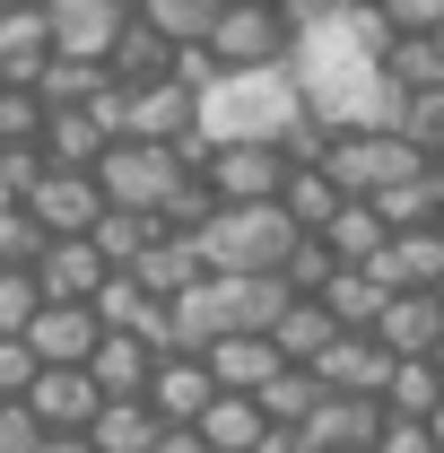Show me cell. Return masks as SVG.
Wrapping results in <instances>:
<instances>
[{
	"label": "cell",
	"mask_w": 444,
	"mask_h": 453,
	"mask_svg": "<svg viewBox=\"0 0 444 453\" xmlns=\"http://www.w3.org/2000/svg\"><path fill=\"white\" fill-rule=\"evenodd\" d=\"M287 122H305V96H296V70L287 61L279 70H218L201 88V122L174 149L201 166V149H218V140H287Z\"/></svg>",
	"instance_id": "6da1fadb"
},
{
	"label": "cell",
	"mask_w": 444,
	"mask_h": 453,
	"mask_svg": "<svg viewBox=\"0 0 444 453\" xmlns=\"http://www.w3.org/2000/svg\"><path fill=\"white\" fill-rule=\"evenodd\" d=\"M192 235H201L210 271H279V262L296 253V226H287L279 201H218Z\"/></svg>",
	"instance_id": "7a4b0ae2"
},
{
	"label": "cell",
	"mask_w": 444,
	"mask_h": 453,
	"mask_svg": "<svg viewBox=\"0 0 444 453\" xmlns=\"http://www.w3.org/2000/svg\"><path fill=\"white\" fill-rule=\"evenodd\" d=\"M201 44H210L218 70H279L296 53V27H287L279 0H218V18H210Z\"/></svg>",
	"instance_id": "3957f363"
},
{
	"label": "cell",
	"mask_w": 444,
	"mask_h": 453,
	"mask_svg": "<svg viewBox=\"0 0 444 453\" xmlns=\"http://www.w3.org/2000/svg\"><path fill=\"white\" fill-rule=\"evenodd\" d=\"M410 166H427V149L418 140H401V131H332V149H323V174H332L348 201H375L384 183H401Z\"/></svg>",
	"instance_id": "277c9868"
},
{
	"label": "cell",
	"mask_w": 444,
	"mask_h": 453,
	"mask_svg": "<svg viewBox=\"0 0 444 453\" xmlns=\"http://www.w3.org/2000/svg\"><path fill=\"white\" fill-rule=\"evenodd\" d=\"M18 219L35 226V235H88V226L105 219V192H96V166H44L35 183H27Z\"/></svg>",
	"instance_id": "5b68a950"
},
{
	"label": "cell",
	"mask_w": 444,
	"mask_h": 453,
	"mask_svg": "<svg viewBox=\"0 0 444 453\" xmlns=\"http://www.w3.org/2000/svg\"><path fill=\"white\" fill-rule=\"evenodd\" d=\"M192 174L210 183V201H279L287 149H279V140H218V149H201Z\"/></svg>",
	"instance_id": "8992f818"
},
{
	"label": "cell",
	"mask_w": 444,
	"mask_h": 453,
	"mask_svg": "<svg viewBox=\"0 0 444 453\" xmlns=\"http://www.w3.org/2000/svg\"><path fill=\"white\" fill-rule=\"evenodd\" d=\"M27 262H35V288H44V305H96V288L113 280V262L88 244V235H44Z\"/></svg>",
	"instance_id": "52a82bcc"
},
{
	"label": "cell",
	"mask_w": 444,
	"mask_h": 453,
	"mask_svg": "<svg viewBox=\"0 0 444 453\" xmlns=\"http://www.w3.org/2000/svg\"><path fill=\"white\" fill-rule=\"evenodd\" d=\"M18 401L35 410V427H44V436H88V418L105 410V393H96V375H88V366H44Z\"/></svg>",
	"instance_id": "ba28073f"
},
{
	"label": "cell",
	"mask_w": 444,
	"mask_h": 453,
	"mask_svg": "<svg viewBox=\"0 0 444 453\" xmlns=\"http://www.w3.org/2000/svg\"><path fill=\"white\" fill-rule=\"evenodd\" d=\"M131 0H44V27H53V53L70 61H105L113 35H122Z\"/></svg>",
	"instance_id": "9c48e42d"
},
{
	"label": "cell",
	"mask_w": 444,
	"mask_h": 453,
	"mask_svg": "<svg viewBox=\"0 0 444 453\" xmlns=\"http://www.w3.org/2000/svg\"><path fill=\"white\" fill-rule=\"evenodd\" d=\"M201 122V96L183 79H149V88H122V140H183Z\"/></svg>",
	"instance_id": "30bf717a"
},
{
	"label": "cell",
	"mask_w": 444,
	"mask_h": 453,
	"mask_svg": "<svg viewBox=\"0 0 444 453\" xmlns=\"http://www.w3.org/2000/svg\"><path fill=\"white\" fill-rule=\"evenodd\" d=\"M140 401L157 410V427H192V418L218 401V375H210V357H157Z\"/></svg>",
	"instance_id": "8fae6325"
},
{
	"label": "cell",
	"mask_w": 444,
	"mask_h": 453,
	"mask_svg": "<svg viewBox=\"0 0 444 453\" xmlns=\"http://www.w3.org/2000/svg\"><path fill=\"white\" fill-rule=\"evenodd\" d=\"M366 332L384 340L392 357H436V340H444V305H436V288H392L384 314H375Z\"/></svg>",
	"instance_id": "7c38bea8"
},
{
	"label": "cell",
	"mask_w": 444,
	"mask_h": 453,
	"mask_svg": "<svg viewBox=\"0 0 444 453\" xmlns=\"http://www.w3.org/2000/svg\"><path fill=\"white\" fill-rule=\"evenodd\" d=\"M375 427H384V401H357V393H323L305 410V453H366L375 445Z\"/></svg>",
	"instance_id": "4fadbf2b"
},
{
	"label": "cell",
	"mask_w": 444,
	"mask_h": 453,
	"mask_svg": "<svg viewBox=\"0 0 444 453\" xmlns=\"http://www.w3.org/2000/svg\"><path fill=\"white\" fill-rule=\"evenodd\" d=\"M314 375L332 384V393H357V401H384V375H392V349L375 332H340L323 357H314Z\"/></svg>",
	"instance_id": "5bb4252c"
},
{
	"label": "cell",
	"mask_w": 444,
	"mask_h": 453,
	"mask_svg": "<svg viewBox=\"0 0 444 453\" xmlns=\"http://www.w3.org/2000/svg\"><path fill=\"white\" fill-rule=\"evenodd\" d=\"M96 340H105L96 305H35V323H27V349H35L44 366H88Z\"/></svg>",
	"instance_id": "9a60e30c"
},
{
	"label": "cell",
	"mask_w": 444,
	"mask_h": 453,
	"mask_svg": "<svg viewBox=\"0 0 444 453\" xmlns=\"http://www.w3.org/2000/svg\"><path fill=\"white\" fill-rule=\"evenodd\" d=\"M201 357H210L218 393H262V384H271L279 366H287V357L271 349V332H218L210 349H201Z\"/></svg>",
	"instance_id": "2e32d148"
},
{
	"label": "cell",
	"mask_w": 444,
	"mask_h": 453,
	"mask_svg": "<svg viewBox=\"0 0 444 453\" xmlns=\"http://www.w3.org/2000/svg\"><path fill=\"white\" fill-rule=\"evenodd\" d=\"M366 271H375L384 288H436L444 280V235H436V226H401V235L375 244Z\"/></svg>",
	"instance_id": "e0dca14e"
},
{
	"label": "cell",
	"mask_w": 444,
	"mask_h": 453,
	"mask_svg": "<svg viewBox=\"0 0 444 453\" xmlns=\"http://www.w3.org/2000/svg\"><path fill=\"white\" fill-rule=\"evenodd\" d=\"M53 61V27L44 9H0V88H35Z\"/></svg>",
	"instance_id": "ac0fdd59"
},
{
	"label": "cell",
	"mask_w": 444,
	"mask_h": 453,
	"mask_svg": "<svg viewBox=\"0 0 444 453\" xmlns=\"http://www.w3.org/2000/svg\"><path fill=\"white\" fill-rule=\"evenodd\" d=\"M332 340H340V323H332V305H323V296H287V305L271 314V349L287 357V366H314Z\"/></svg>",
	"instance_id": "d6986e66"
},
{
	"label": "cell",
	"mask_w": 444,
	"mask_h": 453,
	"mask_svg": "<svg viewBox=\"0 0 444 453\" xmlns=\"http://www.w3.org/2000/svg\"><path fill=\"white\" fill-rule=\"evenodd\" d=\"M131 280L149 288V296H183L192 280H210V253H201V235H174V226H166V235L131 262Z\"/></svg>",
	"instance_id": "ffe728a7"
},
{
	"label": "cell",
	"mask_w": 444,
	"mask_h": 453,
	"mask_svg": "<svg viewBox=\"0 0 444 453\" xmlns=\"http://www.w3.org/2000/svg\"><path fill=\"white\" fill-rule=\"evenodd\" d=\"M149 366H157V349H149L140 332H105L96 349H88V375H96V393H105V401L149 393Z\"/></svg>",
	"instance_id": "44dd1931"
},
{
	"label": "cell",
	"mask_w": 444,
	"mask_h": 453,
	"mask_svg": "<svg viewBox=\"0 0 444 453\" xmlns=\"http://www.w3.org/2000/svg\"><path fill=\"white\" fill-rule=\"evenodd\" d=\"M375 219H384L392 235H401V226H436L444 219V174H436V157L410 166L401 183H384V192H375Z\"/></svg>",
	"instance_id": "7402d4cb"
},
{
	"label": "cell",
	"mask_w": 444,
	"mask_h": 453,
	"mask_svg": "<svg viewBox=\"0 0 444 453\" xmlns=\"http://www.w3.org/2000/svg\"><path fill=\"white\" fill-rule=\"evenodd\" d=\"M166 61H174V44L149 18H122V35H113V53H105V79L113 88H149V79H166Z\"/></svg>",
	"instance_id": "603a6c76"
},
{
	"label": "cell",
	"mask_w": 444,
	"mask_h": 453,
	"mask_svg": "<svg viewBox=\"0 0 444 453\" xmlns=\"http://www.w3.org/2000/svg\"><path fill=\"white\" fill-rule=\"evenodd\" d=\"M314 296L332 305V323H340V332H366V323L384 314V296H392V288L375 280L366 262H340V271H332V280H323V288H314Z\"/></svg>",
	"instance_id": "cb8c5ba5"
},
{
	"label": "cell",
	"mask_w": 444,
	"mask_h": 453,
	"mask_svg": "<svg viewBox=\"0 0 444 453\" xmlns=\"http://www.w3.org/2000/svg\"><path fill=\"white\" fill-rule=\"evenodd\" d=\"M192 427H201V445H210V453H253L271 418H262V401H253V393H218Z\"/></svg>",
	"instance_id": "d4e9b609"
},
{
	"label": "cell",
	"mask_w": 444,
	"mask_h": 453,
	"mask_svg": "<svg viewBox=\"0 0 444 453\" xmlns=\"http://www.w3.org/2000/svg\"><path fill=\"white\" fill-rule=\"evenodd\" d=\"M340 201H348V192H340L323 166H287V183H279V210H287V226H296V235H323Z\"/></svg>",
	"instance_id": "484cf974"
},
{
	"label": "cell",
	"mask_w": 444,
	"mask_h": 453,
	"mask_svg": "<svg viewBox=\"0 0 444 453\" xmlns=\"http://www.w3.org/2000/svg\"><path fill=\"white\" fill-rule=\"evenodd\" d=\"M157 445V410L131 393V401H105L96 418H88V453H149Z\"/></svg>",
	"instance_id": "4316f807"
},
{
	"label": "cell",
	"mask_w": 444,
	"mask_h": 453,
	"mask_svg": "<svg viewBox=\"0 0 444 453\" xmlns=\"http://www.w3.org/2000/svg\"><path fill=\"white\" fill-rule=\"evenodd\" d=\"M157 235H166V226L149 219V210H105V219L88 226V244H96V253H105L113 271H131V262H140V253H149V244H157Z\"/></svg>",
	"instance_id": "83f0119b"
},
{
	"label": "cell",
	"mask_w": 444,
	"mask_h": 453,
	"mask_svg": "<svg viewBox=\"0 0 444 453\" xmlns=\"http://www.w3.org/2000/svg\"><path fill=\"white\" fill-rule=\"evenodd\" d=\"M436 393H444L436 357H392V375H384V418H427Z\"/></svg>",
	"instance_id": "f1b7e54d"
},
{
	"label": "cell",
	"mask_w": 444,
	"mask_h": 453,
	"mask_svg": "<svg viewBox=\"0 0 444 453\" xmlns=\"http://www.w3.org/2000/svg\"><path fill=\"white\" fill-rule=\"evenodd\" d=\"M332 393V384H323V375H314V366H279L271 384H262V418H271V427H305V410H314V401Z\"/></svg>",
	"instance_id": "f546056e"
},
{
	"label": "cell",
	"mask_w": 444,
	"mask_h": 453,
	"mask_svg": "<svg viewBox=\"0 0 444 453\" xmlns=\"http://www.w3.org/2000/svg\"><path fill=\"white\" fill-rule=\"evenodd\" d=\"M392 226L375 219V201H340L332 226H323V244H332V262H375V244H384Z\"/></svg>",
	"instance_id": "4dcf8cb0"
},
{
	"label": "cell",
	"mask_w": 444,
	"mask_h": 453,
	"mask_svg": "<svg viewBox=\"0 0 444 453\" xmlns=\"http://www.w3.org/2000/svg\"><path fill=\"white\" fill-rule=\"evenodd\" d=\"M384 79L401 88V96H418V88H444V44H436V35H392Z\"/></svg>",
	"instance_id": "1f68e13d"
},
{
	"label": "cell",
	"mask_w": 444,
	"mask_h": 453,
	"mask_svg": "<svg viewBox=\"0 0 444 453\" xmlns=\"http://www.w3.org/2000/svg\"><path fill=\"white\" fill-rule=\"evenodd\" d=\"M131 18H149L166 44H201L210 18H218V0H131Z\"/></svg>",
	"instance_id": "d6a6232c"
},
{
	"label": "cell",
	"mask_w": 444,
	"mask_h": 453,
	"mask_svg": "<svg viewBox=\"0 0 444 453\" xmlns=\"http://www.w3.org/2000/svg\"><path fill=\"white\" fill-rule=\"evenodd\" d=\"M401 140H418L427 157H444V88H418V96H401V122H392Z\"/></svg>",
	"instance_id": "836d02e7"
},
{
	"label": "cell",
	"mask_w": 444,
	"mask_h": 453,
	"mask_svg": "<svg viewBox=\"0 0 444 453\" xmlns=\"http://www.w3.org/2000/svg\"><path fill=\"white\" fill-rule=\"evenodd\" d=\"M35 305H44L35 262H0V332H27V323H35Z\"/></svg>",
	"instance_id": "e575fe53"
},
{
	"label": "cell",
	"mask_w": 444,
	"mask_h": 453,
	"mask_svg": "<svg viewBox=\"0 0 444 453\" xmlns=\"http://www.w3.org/2000/svg\"><path fill=\"white\" fill-rule=\"evenodd\" d=\"M340 262H332V244H323V235H296V253H287V262H279V288H287V296H314V288L332 280Z\"/></svg>",
	"instance_id": "d590c367"
},
{
	"label": "cell",
	"mask_w": 444,
	"mask_h": 453,
	"mask_svg": "<svg viewBox=\"0 0 444 453\" xmlns=\"http://www.w3.org/2000/svg\"><path fill=\"white\" fill-rule=\"evenodd\" d=\"M9 140H44V96L35 88H0V149Z\"/></svg>",
	"instance_id": "8d00e7d4"
},
{
	"label": "cell",
	"mask_w": 444,
	"mask_h": 453,
	"mask_svg": "<svg viewBox=\"0 0 444 453\" xmlns=\"http://www.w3.org/2000/svg\"><path fill=\"white\" fill-rule=\"evenodd\" d=\"M35 375H44V357L27 349V332H0V401H18Z\"/></svg>",
	"instance_id": "74e56055"
},
{
	"label": "cell",
	"mask_w": 444,
	"mask_h": 453,
	"mask_svg": "<svg viewBox=\"0 0 444 453\" xmlns=\"http://www.w3.org/2000/svg\"><path fill=\"white\" fill-rule=\"evenodd\" d=\"M366 453H444L436 436H427V418H384V427H375V445Z\"/></svg>",
	"instance_id": "f35d334b"
},
{
	"label": "cell",
	"mask_w": 444,
	"mask_h": 453,
	"mask_svg": "<svg viewBox=\"0 0 444 453\" xmlns=\"http://www.w3.org/2000/svg\"><path fill=\"white\" fill-rule=\"evenodd\" d=\"M392 35H444V0H384Z\"/></svg>",
	"instance_id": "ab89813d"
},
{
	"label": "cell",
	"mask_w": 444,
	"mask_h": 453,
	"mask_svg": "<svg viewBox=\"0 0 444 453\" xmlns=\"http://www.w3.org/2000/svg\"><path fill=\"white\" fill-rule=\"evenodd\" d=\"M35 436H44L35 410H27V401H0V453H35Z\"/></svg>",
	"instance_id": "60d3db41"
},
{
	"label": "cell",
	"mask_w": 444,
	"mask_h": 453,
	"mask_svg": "<svg viewBox=\"0 0 444 453\" xmlns=\"http://www.w3.org/2000/svg\"><path fill=\"white\" fill-rule=\"evenodd\" d=\"M149 453H210V445H201V427H157V445H149Z\"/></svg>",
	"instance_id": "b9f144b4"
},
{
	"label": "cell",
	"mask_w": 444,
	"mask_h": 453,
	"mask_svg": "<svg viewBox=\"0 0 444 453\" xmlns=\"http://www.w3.org/2000/svg\"><path fill=\"white\" fill-rule=\"evenodd\" d=\"M253 453H305V436H296V427H262V445Z\"/></svg>",
	"instance_id": "7bdbcfd3"
},
{
	"label": "cell",
	"mask_w": 444,
	"mask_h": 453,
	"mask_svg": "<svg viewBox=\"0 0 444 453\" xmlns=\"http://www.w3.org/2000/svg\"><path fill=\"white\" fill-rule=\"evenodd\" d=\"M35 453H88V436H35Z\"/></svg>",
	"instance_id": "ee69618b"
},
{
	"label": "cell",
	"mask_w": 444,
	"mask_h": 453,
	"mask_svg": "<svg viewBox=\"0 0 444 453\" xmlns=\"http://www.w3.org/2000/svg\"><path fill=\"white\" fill-rule=\"evenodd\" d=\"M427 436H436V445H444V393H436V410H427Z\"/></svg>",
	"instance_id": "f6af8a7d"
},
{
	"label": "cell",
	"mask_w": 444,
	"mask_h": 453,
	"mask_svg": "<svg viewBox=\"0 0 444 453\" xmlns=\"http://www.w3.org/2000/svg\"><path fill=\"white\" fill-rule=\"evenodd\" d=\"M0 9H44V0H0Z\"/></svg>",
	"instance_id": "bcb514c9"
},
{
	"label": "cell",
	"mask_w": 444,
	"mask_h": 453,
	"mask_svg": "<svg viewBox=\"0 0 444 453\" xmlns=\"http://www.w3.org/2000/svg\"><path fill=\"white\" fill-rule=\"evenodd\" d=\"M348 9H384V0H348Z\"/></svg>",
	"instance_id": "7dc6e473"
},
{
	"label": "cell",
	"mask_w": 444,
	"mask_h": 453,
	"mask_svg": "<svg viewBox=\"0 0 444 453\" xmlns=\"http://www.w3.org/2000/svg\"><path fill=\"white\" fill-rule=\"evenodd\" d=\"M9 210H18V201H9V192H0V219H9Z\"/></svg>",
	"instance_id": "c3c4849f"
},
{
	"label": "cell",
	"mask_w": 444,
	"mask_h": 453,
	"mask_svg": "<svg viewBox=\"0 0 444 453\" xmlns=\"http://www.w3.org/2000/svg\"><path fill=\"white\" fill-rule=\"evenodd\" d=\"M436 375H444V340H436Z\"/></svg>",
	"instance_id": "681fc988"
},
{
	"label": "cell",
	"mask_w": 444,
	"mask_h": 453,
	"mask_svg": "<svg viewBox=\"0 0 444 453\" xmlns=\"http://www.w3.org/2000/svg\"><path fill=\"white\" fill-rule=\"evenodd\" d=\"M436 305H444V280H436Z\"/></svg>",
	"instance_id": "f907efd6"
},
{
	"label": "cell",
	"mask_w": 444,
	"mask_h": 453,
	"mask_svg": "<svg viewBox=\"0 0 444 453\" xmlns=\"http://www.w3.org/2000/svg\"><path fill=\"white\" fill-rule=\"evenodd\" d=\"M436 174H444V157H436Z\"/></svg>",
	"instance_id": "816d5d0a"
},
{
	"label": "cell",
	"mask_w": 444,
	"mask_h": 453,
	"mask_svg": "<svg viewBox=\"0 0 444 453\" xmlns=\"http://www.w3.org/2000/svg\"><path fill=\"white\" fill-rule=\"evenodd\" d=\"M436 235H444V219H436Z\"/></svg>",
	"instance_id": "f5cc1de1"
},
{
	"label": "cell",
	"mask_w": 444,
	"mask_h": 453,
	"mask_svg": "<svg viewBox=\"0 0 444 453\" xmlns=\"http://www.w3.org/2000/svg\"><path fill=\"white\" fill-rule=\"evenodd\" d=\"M436 44H444V35H436Z\"/></svg>",
	"instance_id": "db71d44e"
}]
</instances>
